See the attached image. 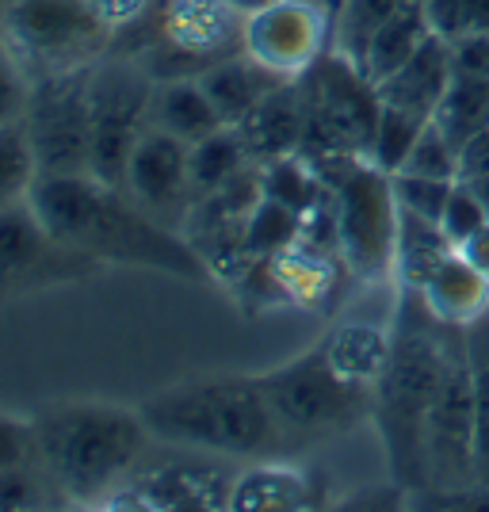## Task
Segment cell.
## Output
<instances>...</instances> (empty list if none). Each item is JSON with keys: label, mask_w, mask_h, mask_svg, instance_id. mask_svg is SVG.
<instances>
[{"label": "cell", "mask_w": 489, "mask_h": 512, "mask_svg": "<svg viewBox=\"0 0 489 512\" xmlns=\"http://www.w3.org/2000/svg\"><path fill=\"white\" fill-rule=\"evenodd\" d=\"M31 207L62 245L100 264H130L176 279L214 276L211 264L180 230L157 222L130 192L85 176H39Z\"/></svg>", "instance_id": "6da1fadb"}, {"label": "cell", "mask_w": 489, "mask_h": 512, "mask_svg": "<svg viewBox=\"0 0 489 512\" xmlns=\"http://www.w3.org/2000/svg\"><path fill=\"white\" fill-rule=\"evenodd\" d=\"M35 455L50 486L77 505L104 497L142 463L149 428L138 409L111 402H54L31 417Z\"/></svg>", "instance_id": "7a4b0ae2"}, {"label": "cell", "mask_w": 489, "mask_h": 512, "mask_svg": "<svg viewBox=\"0 0 489 512\" xmlns=\"http://www.w3.org/2000/svg\"><path fill=\"white\" fill-rule=\"evenodd\" d=\"M149 436L172 448L260 459L283 444L260 375H207L161 390L138 409Z\"/></svg>", "instance_id": "3957f363"}, {"label": "cell", "mask_w": 489, "mask_h": 512, "mask_svg": "<svg viewBox=\"0 0 489 512\" xmlns=\"http://www.w3.org/2000/svg\"><path fill=\"white\" fill-rule=\"evenodd\" d=\"M321 184L337 218V249L348 276L379 283L394 272L398 245V199L394 172L379 169L367 153L314 157Z\"/></svg>", "instance_id": "277c9868"}, {"label": "cell", "mask_w": 489, "mask_h": 512, "mask_svg": "<svg viewBox=\"0 0 489 512\" xmlns=\"http://www.w3.org/2000/svg\"><path fill=\"white\" fill-rule=\"evenodd\" d=\"M447 363V341L428 329H398L394 352L383 379L375 383V421L390 451V463L402 478H417L425 463V421L432 394L440 386Z\"/></svg>", "instance_id": "5b68a950"}, {"label": "cell", "mask_w": 489, "mask_h": 512, "mask_svg": "<svg viewBox=\"0 0 489 512\" xmlns=\"http://www.w3.org/2000/svg\"><path fill=\"white\" fill-rule=\"evenodd\" d=\"M0 39L31 81L88 69L115 31L92 0H0Z\"/></svg>", "instance_id": "8992f818"}, {"label": "cell", "mask_w": 489, "mask_h": 512, "mask_svg": "<svg viewBox=\"0 0 489 512\" xmlns=\"http://www.w3.org/2000/svg\"><path fill=\"white\" fill-rule=\"evenodd\" d=\"M302 157H329V153H367L383 115L379 85L341 50H325L302 77Z\"/></svg>", "instance_id": "52a82bcc"}, {"label": "cell", "mask_w": 489, "mask_h": 512, "mask_svg": "<svg viewBox=\"0 0 489 512\" xmlns=\"http://www.w3.org/2000/svg\"><path fill=\"white\" fill-rule=\"evenodd\" d=\"M260 386L276 413L283 436H329L375 413V386L344 379L325 360L321 344L276 371H264Z\"/></svg>", "instance_id": "ba28073f"}, {"label": "cell", "mask_w": 489, "mask_h": 512, "mask_svg": "<svg viewBox=\"0 0 489 512\" xmlns=\"http://www.w3.org/2000/svg\"><path fill=\"white\" fill-rule=\"evenodd\" d=\"M23 130L39 176L92 172V65L31 81Z\"/></svg>", "instance_id": "9c48e42d"}, {"label": "cell", "mask_w": 489, "mask_h": 512, "mask_svg": "<svg viewBox=\"0 0 489 512\" xmlns=\"http://www.w3.org/2000/svg\"><path fill=\"white\" fill-rule=\"evenodd\" d=\"M245 50V16L230 0H161L153 16L149 77H199Z\"/></svg>", "instance_id": "30bf717a"}, {"label": "cell", "mask_w": 489, "mask_h": 512, "mask_svg": "<svg viewBox=\"0 0 489 512\" xmlns=\"http://www.w3.org/2000/svg\"><path fill=\"white\" fill-rule=\"evenodd\" d=\"M153 77L134 62L92 65V176L123 188L138 138L149 127Z\"/></svg>", "instance_id": "8fae6325"}, {"label": "cell", "mask_w": 489, "mask_h": 512, "mask_svg": "<svg viewBox=\"0 0 489 512\" xmlns=\"http://www.w3.org/2000/svg\"><path fill=\"white\" fill-rule=\"evenodd\" d=\"M237 474L226 463H214L207 451L165 459L153 467L130 470L127 478L104 497V509L134 512H184V509H230Z\"/></svg>", "instance_id": "7c38bea8"}, {"label": "cell", "mask_w": 489, "mask_h": 512, "mask_svg": "<svg viewBox=\"0 0 489 512\" xmlns=\"http://www.w3.org/2000/svg\"><path fill=\"white\" fill-rule=\"evenodd\" d=\"M425 463L444 486L478 482L474 463V375L467 344H447V363L425 421Z\"/></svg>", "instance_id": "4fadbf2b"}, {"label": "cell", "mask_w": 489, "mask_h": 512, "mask_svg": "<svg viewBox=\"0 0 489 512\" xmlns=\"http://www.w3.org/2000/svg\"><path fill=\"white\" fill-rule=\"evenodd\" d=\"M96 268L100 260L69 249L46 230L31 199L0 207V295L88 276Z\"/></svg>", "instance_id": "5bb4252c"}, {"label": "cell", "mask_w": 489, "mask_h": 512, "mask_svg": "<svg viewBox=\"0 0 489 512\" xmlns=\"http://www.w3.org/2000/svg\"><path fill=\"white\" fill-rule=\"evenodd\" d=\"M333 43V20L321 0H276L245 16V54L276 77L295 81Z\"/></svg>", "instance_id": "9a60e30c"}, {"label": "cell", "mask_w": 489, "mask_h": 512, "mask_svg": "<svg viewBox=\"0 0 489 512\" xmlns=\"http://www.w3.org/2000/svg\"><path fill=\"white\" fill-rule=\"evenodd\" d=\"M123 192L134 195L157 222H165V226L184 234L188 214H192V207H195L192 146L180 142L169 130L149 123L146 134H142L138 146H134Z\"/></svg>", "instance_id": "2e32d148"}, {"label": "cell", "mask_w": 489, "mask_h": 512, "mask_svg": "<svg viewBox=\"0 0 489 512\" xmlns=\"http://www.w3.org/2000/svg\"><path fill=\"white\" fill-rule=\"evenodd\" d=\"M417 295L421 310L444 329H470L489 314V279L467 256H459V249L428 276Z\"/></svg>", "instance_id": "e0dca14e"}, {"label": "cell", "mask_w": 489, "mask_h": 512, "mask_svg": "<svg viewBox=\"0 0 489 512\" xmlns=\"http://www.w3.org/2000/svg\"><path fill=\"white\" fill-rule=\"evenodd\" d=\"M302 130H306V111H302L298 77L272 88L237 123V134H241V142H245V150H249V157H253L256 165L302 150Z\"/></svg>", "instance_id": "ac0fdd59"}, {"label": "cell", "mask_w": 489, "mask_h": 512, "mask_svg": "<svg viewBox=\"0 0 489 512\" xmlns=\"http://www.w3.org/2000/svg\"><path fill=\"white\" fill-rule=\"evenodd\" d=\"M455 81V62H451V43L444 35H432L413 58L398 65L390 77L379 81V96L390 107H405L413 115L432 119L444 92Z\"/></svg>", "instance_id": "d6986e66"}, {"label": "cell", "mask_w": 489, "mask_h": 512, "mask_svg": "<svg viewBox=\"0 0 489 512\" xmlns=\"http://www.w3.org/2000/svg\"><path fill=\"white\" fill-rule=\"evenodd\" d=\"M283 81H287V77H276L272 69H264V65L256 62V58H249L245 50L234 54V58H226V62L211 65L207 73H199V85L211 96V104L218 107V115H222L226 127H237V123H241L272 88L283 85Z\"/></svg>", "instance_id": "ffe728a7"}, {"label": "cell", "mask_w": 489, "mask_h": 512, "mask_svg": "<svg viewBox=\"0 0 489 512\" xmlns=\"http://www.w3.org/2000/svg\"><path fill=\"white\" fill-rule=\"evenodd\" d=\"M149 123L176 134L180 142H203L207 134L222 130V115L211 104V96L203 92L199 77H172L153 85V104H149Z\"/></svg>", "instance_id": "44dd1931"}, {"label": "cell", "mask_w": 489, "mask_h": 512, "mask_svg": "<svg viewBox=\"0 0 489 512\" xmlns=\"http://www.w3.org/2000/svg\"><path fill=\"white\" fill-rule=\"evenodd\" d=\"M321 352L344 379L375 386L394 352V333H386L383 325H371V321H344L321 341Z\"/></svg>", "instance_id": "7402d4cb"}, {"label": "cell", "mask_w": 489, "mask_h": 512, "mask_svg": "<svg viewBox=\"0 0 489 512\" xmlns=\"http://www.w3.org/2000/svg\"><path fill=\"white\" fill-rule=\"evenodd\" d=\"M432 23H428V12L421 0H409L402 4L383 27H375V35L367 39L360 54V69L379 85L383 77H390L398 65H405L421 46L432 39Z\"/></svg>", "instance_id": "603a6c76"}, {"label": "cell", "mask_w": 489, "mask_h": 512, "mask_svg": "<svg viewBox=\"0 0 489 512\" xmlns=\"http://www.w3.org/2000/svg\"><path fill=\"white\" fill-rule=\"evenodd\" d=\"M310 478L298 467H283V463H253V467L237 470L234 493H230V509L249 512H291L310 509Z\"/></svg>", "instance_id": "cb8c5ba5"}, {"label": "cell", "mask_w": 489, "mask_h": 512, "mask_svg": "<svg viewBox=\"0 0 489 512\" xmlns=\"http://www.w3.org/2000/svg\"><path fill=\"white\" fill-rule=\"evenodd\" d=\"M455 253L451 237L444 234L440 222L421 218V214L398 211V245H394V276L402 279V287L421 291L428 276Z\"/></svg>", "instance_id": "d4e9b609"}, {"label": "cell", "mask_w": 489, "mask_h": 512, "mask_svg": "<svg viewBox=\"0 0 489 512\" xmlns=\"http://www.w3.org/2000/svg\"><path fill=\"white\" fill-rule=\"evenodd\" d=\"M432 123L444 130L447 138L463 150L470 138H478L489 127V81L486 77H467L455 73L451 88L444 92V100L436 107Z\"/></svg>", "instance_id": "484cf974"}, {"label": "cell", "mask_w": 489, "mask_h": 512, "mask_svg": "<svg viewBox=\"0 0 489 512\" xmlns=\"http://www.w3.org/2000/svg\"><path fill=\"white\" fill-rule=\"evenodd\" d=\"M245 165H253V157H249V150H245V142H241L237 127H222V130H214V134H207L203 142H195L192 146L195 199L218 192V188H222L226 180H234Z\"/></svg>", "instance_id": "4316f807"}, {"label": "cell", "mask_w": 489, "mask_h": 512, "mask_svg": "<svg viewBox=\"0 0 489 512\" xmlns=\"http://www.w3.org/2000/svg\"><path fill=\"white\" fill-rule=\"evenodd\" d=\"M35 180H39V165H35V150L27 142L23 119L0 123V207L27 199Z\"/></svg>", "instance_id": "83f0119b"}, {"label": "cell", "mask_w": 489, "mask_h": 512, "mask_svg": "<svg viewBox=\"0 0 489 512\" xmlns=\"http://www.w3.org/2000/svg\"><path fill=\"white\" fill-rule=\"evenodd\" d=\"M425 115H413L405 107H390L383 104V115H379V127H375V138H371V150L367 157L386 172H398L405 165L409 150L417 146L421 130H425Z\"/></svg>", "instance_id": "f1b7e54d"}, {"label": "cell", "mask_w": 489, "mask_h": 512, "mask_svg": "<svg viewBox=\"0 0 489 512\" xmlns=\"http://www.w3.org/2000/svg\"><path fill=\"white\" fill-rule=\"evenodd\" d=\"M298 237H302V214L264 195L253 218H249V226H245V253L276 256L298 245Z\"/></svg>", "instance_id": "f546056e"}, {"label": "cell", "mask_w": 489, "mask_h": 512, "mask_svg": "<svg viewBox=\"0 0 489 512\" xmlns=\"http://www.w3.org/2000/svg\"><path fill=\"white\" fill-rule=\"evenodd\" d=\"M402 4H409V0H341V16L333 27V50L360 62L363 46L375 35V27H383Z\"/></svg>", "instance_id": "4dcf8cb0"}, {"label": "cell", "mask_w": 489, "mask_h": 512, "mask_svg": "<svg viewBox=\"0 0 489 512\" xmlns=\"http://www.w3.org/2000/svg\"><path fill=\"white\" fill-rule=\"evenodd\" d=\"M459 169H463V150L428 119L421 138H417V146L409 150V157H405V165L398 172L432 176V180H459Z\"/></svg>", "instance_id": "1f68e13d"}, {"label": "cell", "mask_w": 489, "mask_h": 512, "mask_svg": "<svg viewBox=\"0 0 489 512\" xmlns=\"http://www.w3.org/2000/svg\"><path fill=\"white\" fill-rule=\"evenodd\" d=\"M470 375H474V463L478 482H489V337L467 341Z\"/></svg>", "instance_id": "d6a6232c"}, {"label": "cell", "mask_w": 489, "mask_h": 512, "mask_svg": "<svg viewBox=\"0 0 489 512\" xmlns=\"http://www.w3.org/2000/svg\"><path fill=\"white\" fill-rule=\"evenodd\" d=\"M451 188H455V180H432V176L394 172V199H398V211L421 214V218H432V222L444 218Z\"/></svg>", "instance_id": "836d02e7"}, {"label": "cell", "mask_w": 489, "mask_h": 512, "mask_svg": "<svg viewBox=\"0 0 489 512\" xmlns=\"http://www.w3.org/2000/svg\"><path fill=\"white\" fill-rule=\"evenodd\" d=\"M489 222V211L486 203H482V195L474 192V184L470 180H455V188L447 195V207H444V218H440V226H444V234L451 237V245L459 249L467 237H474L482 226Z\"/></svg>", "instance_id": "e575fe53"}, {"label": "cell", "mask_w": 489, "mask_h": 512, "mask_svg": "<svg viewBox=\"0 0 489 512\" xmlns=\"http://www.w3.org/2000/svg\"><path fill=\"white\" fill-rule=\"evenodd\" d=\"M436 35L459 39L467 31H489V0H421Z\"/></svg>", "instance_id": "d590c367"}, {"label": "cell", "mask_w": 489, "mask_h": 512, "mask_svg": "<svg viewBox=\"0 0 489 512\" xmlns=\"http://www.w3.org/2000/svg\"><path fill=\"white\" fill-rule=\"evenodd\" d=\"M46 470L39 463L0 467V512H27L46 505Z\"/></svg>", "instance_id": "8d00e7d4"}, {"label": "cell", "mask_w": 489, "mask_h": 512, "mask_svg": "<svg viewBox=\"0 0 489 512\" xmlns=\"http://www.w3.org/2000/svg\"><path fill=\"white\" fill-rule=\"evenodd\" d=\"M31 77L23 73V65L12 58V50L0 39V123H16L23 119V107H27V85Z\"/></svg>", "instance_id": "74e56055"}, {"label": "cell", "mask_w": 489, "mask_h": 512, "mask_svg": "<svg viewBox=\"0 0 489 512\" xmlns=\"http://www.w3.org/2000/svg\"><path fill=\"white\" fill-rule=\"evenodd\" d=\"M23 463H39L31 421L0 413V467H23Z\"/></svg>", "instance_id": "f35d334b"}, {"label": "cell", "mask_w": 489, "mask_h": 512, "mask_svg": "<svg viewBox=\"0 0 489 512\" xmlns=\"http://www.w3.org/2000/svg\"><path fill=\"white\" fill-rule=\"evenodd\" d=\"M447 43H451V62H455V73L486 77L489 81V31H467V35L447 39Z\"/></svg>", "instance_id": "ab89813d"}, {"label": "cell", "mask_w": 489, "mask_h": 512, "mask_svg": "<svg viewBox=\"0 0 489 512\" xmlns=\"http://www.w3.org/2000/svg\"><path fill=\"white\" fill-rule=\"evenodd\" d=\"M96 12L104 16V23L119 35V31H130V27H142L149 16H157V0H92Z\"/></svg>", "instance_id": "60d3db41"}, {"label": "cell", "mask_w": 489, "mask_h": 512, "mask_svg": "<svg viewBox=\"0 0 489 512\" xmlns=\"http://www.w3.org/2000/svg\"><path fill=\"white\" fill-rule=\"evenodd\" d=\"M459 256H467L470 264H474V268H478V272L489 279V222L482 226V230H478V234L467 237V241L459 245Z\"/></svg>", "instance_id": "b9f144b4"}, {"label": "cell", "mask_w": 489, "mask_h": 512, "mask_svg": "<svg viewBox=\"0 0 489 512\" xmlns=\"http://www.w3.org/2000/svg\"><path fill=\"white\" fill-rule=\"evenodd\" d=\"M241 16H253V12H260V8H268V4H276V0H230Z\"/></svg>", "instance_id": "7bdbcfd3"}, {"label": "cell", "mask_w": 489, "mask_h": 512, "mask_svg": "<svg viewBox=\"0 0 489 512\" xmlns=\"http://www.w3.org/2000/svg\"><path fill=\"white\" fill-rule=\"evenodd\" d=\"M470 184H474V192L482 195V203H486V211H489V172H482V176H474Z\"/></svg>", "instance_id": "ee69618b"}, {"label": "cell", "mask_w": 489, "mask_h": 512, "mask_svg": "<svg viewBox=\"0 0 489 512\" xmlns=\"http://www.w3.org/2000/svg\"><path fill=\"white\" fill-rule=\"evenodd\" d=\"M321 4H329V0H321Z\"/></svg>", "instance_id": "f6af8a7d"}]
</instances>
